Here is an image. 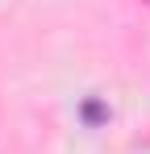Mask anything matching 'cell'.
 Instances as JSON below:
<instances>
[{"mask_svg": "<svg viewBox=\"0 0 150 154\" xmlns=\"http://www.w3.org/2000/svg\"><path fill=\"white\" fill-rule=\"evenodd\" d=\"M104 117H108V112H104V104H100V100H88V104H83V121L96 125V121H104Z\"/></svg>", "mask_w": 150, "mask_h": 154, "instance_id": "obj_1", "label": "cell"}]
</instances>
